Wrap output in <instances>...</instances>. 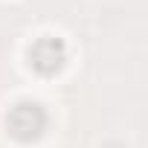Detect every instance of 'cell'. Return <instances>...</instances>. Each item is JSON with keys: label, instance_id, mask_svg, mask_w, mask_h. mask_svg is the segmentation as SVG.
<instances>
[{"label": "cell", "instance_id": "cell-2", "mask_svg": "<svg viewBox=\"0 0 148 148\" xmlns=\"http://www.w3.org/2000/svg\"><path fill=\"white\" fill-rule=\"evenodd\" d=\"M61 58H64V49H61V44H58L55 38H44V41H38L35 49H32V61H35V67L44 70V73L55 70V67L61 64Z\"/></svg>", "mask_w": 148, "mask_h": 148}, {"label": "cell", "instance_id": "cell-1", "mask_svg": "<svg viewBox=\"0 0 148 148\" xmlns=\"http://www.w3.org/2000/svg\"><path fill=\"white\" fill-rule=\"evenodd\" d=\"M44 122H47V116H44V110H41L38 105H18V108L12 110V116H9V128H12V134L21 136V139L38 136L41 128H44Z\"/></svg>", "mask_w": 148, "mask_h": 148}]
</instances>
